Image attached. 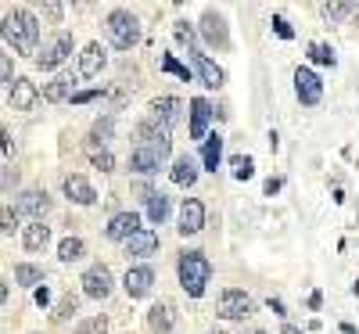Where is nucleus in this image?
Instances as JSON below:
<instances>
[{
	"label": "nucleus",
	"mask_w": 359,
	"mask_h": 334,
	"mask_svg": "<svg viewBox=\"0 0 359 334\" xmlns=\"http://www.w3.org/2000/svg\"><path fill=\"white\" fill-rule=\"evenodd\" d=\"M104 62H108V51H104L101 44H86L83 54H79V69H76V76H79V79H94V76L104 69Z\"/></svg>",
	"instance_id": "nucleus-11"
},
{
	"label": "nucleus",
	"mask_w": 359,
	"mask_h": 334,
	"mask_svg": "<svg viewBox=\"0 0 359 334\" xmlns=\"http://www.w3.org/2000/svg\"><path fill=\"white\" fill-rule=\"evenodd\" d=\"M191 65H194V72L201 76V83H205V86H212V90H216V86H223V69H219L208 54H201V51H198V54H191Z\"/></svg>",
	"instance_id": "nucleus-18"
},
{
	"label": "nucleus",
	"mask_w": 359,
	"mask_h": 334,
	"mask_svg": "<svg viewBox=\"0 0 359 334\" xmlns=\"http://www.w3.org/2000/svg\"><path fill=\"white\" fill-rule=\"evenodd\" d=\"M241 334H266V330H241Z\"/></svg>",
	"instance_id": "nucleus-48"
},
{
	"label": "nucleus",
	"mask_w": 359,
	"mask_h": 334,
	"mask_svg": "<svg viewBox=\"0 0 359 334\" xmlns=\"http://www.w3.org/2000/svg\"><path fill=\"white\" fill-rule=\"evenodd\" d=\"M47 302H50V288L43 284V288H36V306H47Z\"/></svg>",
	"instance_id": "nucleus-41"
},
{
	"label": "nucleus",
	"mask_w": 359,
	"mask_h": 334,
	"mask_svg": "<svg viewBox=\"0 0 359 334\" xmlns=\"http://www.w3.org/2000/svg\"><path fill=\"white\" fill-rule=\"evenodd\" d=\"M79 334H108V320L104 316H90L79 323Z\"/></svg>",
	"instance_id": "nucleus-35"
},
{
	"label": "nucleus",
	"mask_w": 359,
	"mask_h": 334,
	"mask_svg": "<svg viewBox=\"0 0 359 334\" xmlns=\"http://www.w3.org/2000/svg\"><path fill=\"white\" fill-rule=\"evenodd\" d=\"M97 94H101V90H79V94H72V105H90Z\"/></svg>",
	"instance_id": "nucleus-40"
},
{
	"label": "nucleus",
	"mask_w": 359,
	"mask_h": 334,
	"mask_svg": "<svg viewBox=\"0 0 359 334\" xmlns=\"http://www.w3.org/2000/svg\"><path fill=\"white\" fill-rule=\"evenodd\" d=\"M4 40L18 54H33L36 44H40V18L29 11V8H18L15 15L4 18Z\"/></svg>",
	"instance_id": "nucleus-1"
},
{
	"label": "nucleus",
	"mask_w": 359,
	"mask_h": 334,
	"mask_svg": "<svg viewBox=\"0 0 359 334\" xmlns=\"http://www.w3.org/2000/svg\"><path fill=\"white\" fill-rule=\"evenodd\" d=\"M169 216V198L165 194H147V220H151V223H162Z\"/></svg>",
	"instance_id": "nucleus-28"
},
{
	"label": "nucleus",
	"mask_w": 359,
	"mask_h": 334,
	"mask_svg": "<svg viewBox=\"0 0 359 334\" xmlns=\"http://www.w3.org/2000/svg\"><path fill=\"white\" fill-rule=\"evenodd\" d=\"M126 252H130V255H140V259L155 255V252H158V234L144 227L140 234H133V237L126 241Z\"/></svg>",
	"instance_id": "nucleus-20"
},
{
	"label": "nucleus",
	"mask_w": 359,
	"mask_h": 334,
	"mask_svg": "<svg viewBox=\"0 0 359 334\" xmlns=\"http://www.w3.org/2000/svg\"><path fill=\"white\" fill-rule=\"evenodd\" d=\"M180 112H184L180 98H155V101H151V123L172 130V126L180 123Z\"/></svg>",
	"instance_id": "nucleus-15"
},
{
	"label": "nucleus",
	"mask_w": 359,
	"mask_h": 334,
	"mask_svg": "<svg viewBox=\"0 0 359 334\" xmlns=\"http://www.w3.org/2000/svg\"><path fill=\"white\" fill-rule=\"evenodd\" d=\"M0 140H4V144H0V147H4V159H8V155H11V133L4 130V137H0Z\"/></svg>",
	"instance_id": "nucleus-45"
},
{
	"label": "nucleus",
	"mask_w": 359,
	"mask_h": 334,
	"mask_svg": "<svg viewBox=\"0 0 359 334\" xmlns=\"http://www.w3.org/2000/svg\"><path fill=\"white\" fill-rule=\"evenodd\" d=\"M169 176H172V184H176V187H191L194 180H198V162H194L191 155H180V159L172 162Z\"/></svg>",
	"instance_id": "nucleus-24"
},
{
	"label": "nucleus",
	"mask_w": 359,
	"mask_h": 334,
	"mask_svg": "<svg viewBox=\"0 0 359 334\" xmlns=\"http://www.w3.org/2000/svg\"><path fill=\"white\" fill-rule=\"evenodd\" d=\"M230 169H233V176H237V180H252L255 162H252L248 155H233V159H230Z\"/></svg>",
	"instance_id": "nucleus-31"
},
{
	"label": "nucleus",
	"mask_w": 359,
	"mask_h": 334,
	"mask_svg": "<svg viewBox=\"0 0 359 334\" xmlns=\"http://www.w3.org/2000/svg\"><path fill=\"white\" fill-rule=\"evenodd\" d=\"M65 198L76 201V205H94L97 201V191L90 187L83 176H65Z\"/></svg>",
	"instance_id": "nucleus-21"
},
{
	"label": "nucleus",
	"mask_w": 359,
	"mask_h": 334,
	"mask_svg": "<svg viewBox=\"0 0 359 334\" xmlns=\"http://www.w3.org/2000/svg\"><path fill=\"white\" fill-rule=\"evenodd\" d=\"M15 230V220H11V208H4V234Z\"/></svg>",
	"instance_id": "nucleus-43"
},
{
	"label": "nucleus",
	"mask_w": 359,
	"mask_h": 334,
	"mask_svg": "<svg viewBox=\"0 0 359 334\" xmlns=\"http://www.w3.org/2000/svg\"><path fill=\"white\" fill-rule=\"evenodd\" d=\"M355 11V4H323V15L331 18V22H341V18H348Z\"/></svg>",
	"instance_id": "nucleus-36"
},
{
	"label": "nucleus",
	"mask_w": 359,
	"mask_h": 334,
	"mask_svg": "<svg viewBox=\"0 0 359 334\" xmlns=\"http://www.w3.org/2000/svg\"><path fill=\"white\" fill-rule=\"evenodd\" d=\"M76 306H79V298H76V295H65L62 302H57V313H54V320H69V316L76 313Z\"/></svg>",
	"instance_id": "nucleus-38"
},
{
	"label": "nucleus",
	"mask_w": 359,
	"mask_h": 334,
	"mask_svg": "<svg viewBox=\"0 0 359 334\" xmlns=\"http://www.w3.org/2000/svg\"><path fill=\"white\" fill-rule=\"evenodd\" d=\"M219 159H223V137H219V133H212V137L205 140V151H201V162H205V169H212V173H216Z\"/></svg>",
	"instance_id": "nucleus-27"
},
{
	"label": "nucleus",
	"mask_w": 359,
	"mask_h": 334,
	"mask_svg": "<svg viewBox=\"0 0 359 334\" xmlns=\"http://www.w3.org/2000/svg\"><path fill=\"white\" fill-rule=\"evenodd\" d=\"M79 284H83V295H86V298H97V302H101V298L111 295V284H115V281H111V269H108L104 262H97V266H90V269L83 273Z\"/></svg>",
	"instance_id": "nucleus-5"
},
{
	"label": "nucleus",
	"mask_w": 359,
	"mask_h": 334,
	"mask_svg": "<svg viewBox=\"0 0 359 334\" xmlns=\"http://www.w3.org/2000/svg\"><path fill=\"white\" fill-rule=\"evenodd\" d=\"M8 101L15 105V112H33L36 101H40V90H36L33 79H15L8 86Z\"/></svg>",
	"instance_id": "nucleus-10"
},
{
	"label": "nucleus",
	"mask_w": 359,
	"mask_h": 334,
	"mask_svg": "<svg viewBox=\"0 0 359 334\" xmlns=\"http://www.w3.org/2000/svg\"><path fill=\"white\" fill-rule=\"evenodd\" d=\"M111 119H101V123H94V130H90V140H94V144H108L111 140Z\"/></svg>",
	"instance_id": "nucleus-34"
},
{
	"label": "nucleus",
	"mask_w": 359,
	"mask_h": 334,
	"mask_svg": "<svg viewBox=\"0 0 359 334\" xmlns=\"http://www.w3.org/2000/svg\"><path fill=\"white\" fill-rule=\"evenodd\" d=\"M104 33H108V40H111L118 51H130V47H137V40H140V22H137L130 11L115 8V11L104 18Z\"/></svg>",
	"instance_id": "nucleus-3"
},
{
	"label": "nucleus",
	"mask_w": 359,
	"mask_h": 334,
	"mask_svg": "<svg viewBox=\"0 0 359 334\" xmlns=\"http://www.w3.org/2000/svg\"><path fill=\"white\" fill-rule=\"evenodd\" d=\"M69 54H72V36H69V33H57V36H54L47 47H43V54L36 58V65H40L43 72H50V69L62 65Z\"/></svg>",
	"instance_id": "nucleus-9"
},
{
	"label": "nucleus",
	"mask_w": 359,
	"mask_h": 334,
	"mask_svg": "<svg viewBox=\"0 0 359 334\" xmlns=\"http://www.w3.org/2000/svg\"><path fill=\"white\" fill-rule=\"evenodd\" d=\"M133 137H137V147H151V151H158L162 159L169 155V147H172V130L151 123V119H147V123H140Z\"/></svg>",
	"instance_id": "nucleus-4"
},
{
	"label": "nucleus",
	"mask_w": 359,
	"mask_h": 334,
	"mask_svg": "<svg viewBox=\"0 0 359 334\" xmlns=\"http://www.w3.org/2000/svg\"><path fill=\"white\" fill-rule=\"evenodd\" d=\"M83 252H86V245L79 237H65L62 245H57V259L62 262H76V259H83Z\"/></svg>",
	"instance_id": "nucleus-29"
},
{
	"label": "nucleus",
	"mask_w": 359,
	"mask_h": 334,
	"mask_svg": "<svg viewBox=\"0 0 359 334\" xmlns=\"http://www.w3.org/2000/svg\"><path fill=\"white\" fill-rule=\"evenodd\" d=\"M208 123H212V105L205 98L191 101V137L194 140H208Z\"/></svg>",
	"instance_id": "nucleus-17"
},
{
	"label": "nucleus",
	"mask_w": 359,
	"mask_h": 334,
	"mask_svg": "<svg viewBox=\"0 0 359 334\" xmlns=\"http://www.w3.org/2000/svg\"><path fill=\"white\" fill-rule=\"evenodd\" d=\"M162 69H165V72H172V76H180L184 83L191 79V69H187V65H180V62H176L172 54H165V58H162Z\"/></svg>",
	"instance_id": "nucleus-37"
},
{
	"label": "nucleus",
	"mask_w": 359,
	"mask_h": 334,
	"mask_svg": "<svg viewBox=\"0 0 359 334\" xmlns=\"http://www.w3.org/2000/svg\"><path fill=\"white\" fill-rule=\"evenodd\" d=\"M341 334H355V327L352 323H341Z\"/></svg>",
	"instance_id": "nucleus-47"
},
{
	"label": "nucleus",
	"mask_w": 359,
	"mask_h": 334,
	"mask_svg": "<svg viewBox=\"0 0 359 334\" xmlns=\"http://www.w3.org/2000/svg\"><path fill=\"white\" fill-rule=\"evenodd\" d=\"M176 40L187 47V54H198V44H194V25H187V22H176Z\"/></svg>",
	"instance_id": "nucleus-32"
},
{
	"label": "nucleus",
	"mask_w": 359,
	"mask_h": 334,
	"mask_svg": "<svg viewBox=\"0 0 359 334\" xmlns=\"http://www.w3.org/2000/svg\"><path fill=\"white\" fill-rule=\"evenodd\" d=\"M280 191V176H269L266 180V194H277Z\"/></svg>",
	"instance_id": "nucleus-42"
},
{
	"label": "nucleus",
	"mask_w": 359,
	"mask_h": 334,
	"mask_svg": "<svg viewBox=\"0 0 359 334\" xmlns=\"http://www.w3.org/2000/svg\"><path fill=\"white\" fill-rule=\"evenodd\" d=\"M294 94H298V101L302 105H320V98H323V83H320V76L313 72V69H294Z\"/></svg>",
	"instance_id": "nucleus-7"
},
{
	"label": "nucleus",
	"mask_w": 359,
	"mask_h": 334,
	"mask_svg": "<svg viewBox=\"0 0 359 334\" xmlns=\"http://www.w3.org/2000/svg\"><path fill=\"white\" fill-rule=\"evenodd\" d=\"M151 284H155L151 266H133V269H126V277H123V288H126L130 298H144L147 291H151Z\"/></svg>",
	"instance_id": "nucleus-14"
},
{
	"label": "nucleus",
	"mask_w": 359,
	"mask_h": 334,
	"mask_svg": "<svg viewBox=\"0 0 359 334\" xmlns=\"http://www.w3.org/2000/svg\"><path fill=\"white\" fill-rule=\"evenodd\" d=\"M147 323H151V330H158V334H169L172 330V306L169 302H158V306L151 309V316H147Z\"/></svg>",
	"instance_id": "nucleus-26"
},
{
	"label": "nucleus",
	"mask_w": 359,
	"mask_h": 334,
	"mask_svg": "<svg viewBox=\"0 0 359 334\" xmlns=\"http://www.w3.org/2000/svg\"><path fill=\"white\" fill-rule=\"evenodd\" d=\"M212 334H219V330H212Z\"/></svg>",
	"instance_id": "nucleus-49"
},
{
	"label": "nucleus",
	"mask_w": 359,
	"mask_h": 334,
	"mask_svg": "<svg viewBox=\"0 0 359 334\" xmlns=\"http://www.w3.org/2000/svg\"><path fill=\"white\" fill-rule=\"evenodd\" d=\"M47 241H50V227H47L43 220H33L29 227H22V245H25V252H40Z\"/></svg>",
	"instance_id": "nucleus-23"
},
{
	"label": "nucleus",
	"mask_w": 359,
	"mask_h": 334,
	"mask_svg": "<svg viewBox=\"0 0 359 334\" xmlns=\"http://www.w3.org/2000/svg\"><path fill=\"white\" fill-rule=\"evenodd\" d=\"M208 277H212V266H208V259L201 252H184V255H180V284H184V291L191 298L205 295Z\"/></svg>",
	"instance_id": "nucleus-2"
},
{
	"label": "nucleus",
	"mask_w": 359,
	"mask_h": 334,
	"mask_svg": "<svg viewBox=\"0 0 359 334\" xmlns=\"http://www.w3.org/2000/svg\"><path fill=\"white\" fill-rule=\"evenodd\" d=\"M205 227V205L198 198H184V205H180V234H198Z\"/></svg>",
	"instance_id": "nucleus-13"
},
{
	"label": "nucleus",
	"mask_w": 359,
	"mask_h": 334,
	"mask_svg": "<svg viewBox=\"0 0 359 334\" xmlns=\"http://www.w3.org/2000/svg\"><path fill=\"white\" fill-rule=\"evenodd\" d=\"M198 29H201L205 44H212V47H230V36H226V22H223L216 11H205Z\"/></svg>",
	"instance_id": "nucleus-16"
},
{
	"label": "nucleus",
	"mask_w": 359,
	"mask_h": 334,
	"mask_svg": "<svg viewBox=\"0 0 359 334\" xmlns=\"http://www.w3.org/2000/svg\"><path fill=\"white\" fill-rule=\"evenodd\" d=\"M90 159H94V166H97L101 173H111V169H115V155H111L108 147H94V151H90Z\"/></svg>",
	"instance_id": "nucleus-33"
},
{
	"label": "nucleus",
	"mask_w": 359,
	"mask_h": 334,
	"mask_svg": "<svg viewBox=\"0 0 359 334\" xmlns=\"http://www.w3.org/2000/svg\"><path fill=\"white\" fill-rule=\"evenodd\" d=\"M47 208H50L47 191H22V194L15 198V212H18V216H25L29 223H33V220H43Z\"/></svg>",
	"instance_id": "nucleus-8"
},
{
	"label": "nucleus",
	"mask_w": 359,
	"mask_h": 334,
	"mask_svg": "<svg viewBox=\"0 0 359 334\" xmlns=\"http://www.w3.org/2000/svg\"><path fill=\"white\" fill-rule=\"evenodd\" d=\"M62 11H65L62 4H47V15H50V18H62Z\"/></svg>",
	"instance_id": "nucleus-44"
},
{
	"label": "nucleus",
	"mask_w": 359,
	"mask_h": 334,
	"mask_svg": "<svg viewBox=\"0 0 359 334\" xmlns=\"http://www.w3.org/2000/svg\"><path fill=\"white\" fill-rule=\"evenodd\" d=\"M72 86H76V76H72V72H62V76H54V79H50V83L43 86V101L57 105V101L72 98Z\"/></svg>",
	"instance_id": "nucleus-22"
},
{
	"label": "nucleus",
	"mask_w": 359,
	"mask_h": 334,
	"mask_svg": "<svg viewBox=\"0 0 359 334\" xmlns=\"http://www.w3.org/2000/svg\"><path fill=\"white\" fill-rule=\"evenodd\" d=\"M144 227H140V216L137 212H118V216H111V223L104 227V234H108V241H130L133 234H140Z\"/></svg>",
	"instance_id": "nucleus-12"
},
{
	"label": "nucleus",
	"mask_w": 359,
	"mask_h": 334,
	"mask_svg": "<svg viewBox=\"0 0 359 334\" xmlns=\"http://www.w3.org/2000/svg\"><path fill=\"white\" fill-rule=\"evenodd\" d=\"M280 334H306V330H298V327H291V323H284V327H280Z\"/></svg>",
	"instance_id": "nucleus-46"
},
{
	"label": "nucleus",
	"mask_w": 359,
	"mask_h": 334,
	"mask_svg": "<svg viewBox=\"0 0 359 334\" xmlns=\"http://www.w3.org/2000/svg\"><path fill=\"white\" fill-rule=\"evenodd\" d=\"M216 313H219L223 320H245V316L252 313V298H248L241 288H226V291L219 295Z\"/></svg>",
	"instance_id": "nucleus-6"
},
{
	"label": "nucleus",
	"mask_w": 359,
	"mask_h": 334,
	"mask_svg": "<svg viewBox=\"0 0 359 334\" xmlns=\"http://www.w3.org/2000/svg\"><path fill=\"white\" fill-rule=\"evenodd\" d=\"M15 281H18L22 288H40V284H43V269L33 266V262H18V266H15Z\"/></svg>",
	"instance_id": "nucleus-25"
},
{
	"label": "nucleus",
	"mask_w": 359,
	"mask_h": 334,
	"mask_svg": "<svg viewBox=\"0 0 359 334\" xmlns=\"http://www.w3.org/2000/svg\"><path fill=\"white\" fill-rule=\"evenodd\" d=\"M158 166H162L158 151H151V147H133V155H130V169H133V173L151 176V173H158Z\"/></svg>",
	"instance_id": "nucleus-19"
},
{
	"label": "nucleus",
	"mask_w": 359,
	"mask_h": 334,
	"mask_svg": "<svg viewBox=\"0 0 359 334\" xmlns=\"http://www.w3.org/2000/svg\"><path fill=\"white\" fill-rule=\"evenodd\" d=\"M273 33H277L280 40H291V36H294V29L287 25V18H280V15H273Z\"/></svg>",
	"instance_id": "nucleus-39"
},
{
	"label": "nucleus",
	"mask_w": 359,
	"mask_h": 334,
	"mask_svg": "<svg viewBox=\"0 0 359 334\" xmlns=\"http://www.w3.org/2000/svg\"><path fill=\"white\" fill-rule=\"evenodd\" d=\"M309 62H316V65H331V69H334L338 58H334V51L327 47V44H309Z\"/></svg>",
	"instance_id": "nucleus-30"
}]
</instances>
